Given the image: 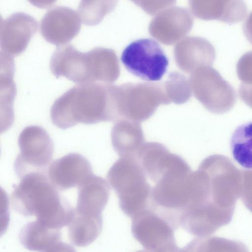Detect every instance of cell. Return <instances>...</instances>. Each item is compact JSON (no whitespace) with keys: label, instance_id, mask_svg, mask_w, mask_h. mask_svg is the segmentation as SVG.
Here are the masks:
<instances>
[{"label":"cell","instance_id":"6da1fadb","mask_svg":"<svg viewBox=\"0 0 252 252\" xmlns=\"http://www.w3.org/2000/svg\"><path fill=\"white\" fill-rule=\"evenodd\" d=\"M50 116L54 125L64 129L79 123L118 121L114 86L100 82L74 86L55 101Z\"/></svg>","mask_w":252,"mask_h":252},{"label":"cell","instance_id":"7a4b0ae2","mask_svg":"<svg viewBox=\"0 0 252 252\" xmlns=\"http://www.w3.org/2000/svg\"><path fill=\"white\" fill-rule=\"evenodd\" d=\"M11 195L13 208L25 217L51 228L61 229L67 225L73 208L60 195L44 173L31 172L21 178Z\"/></svg>","mask_w":252,"mask_h":252},{"label":"cell","instance_id":"3957f363","mask_svg":"<svg viewBox=\"0 0 252 252\" xmlns=\"http://www.w3.org/2000/svg\"><path fill=\"white\" fill-rule=\"evenodd\" d=\"M50 68L57 77H64L79 84L113 83L119 73L114 50L98 47L82 53L70 44L56 49L51 58Z\"/></svg>","mask_w":252,"mask_h":252},{"label":"cell","instance_id":"277c9868","mask_svg":"<svg viewBox=\"0 0 252 252\" xmlns=\"http://www.w3.org/2000/svg\"><path fill=\"white\" fill-rule=\"evenodd\" d=\"M107 180L128 217L132 218L149 207L152 187L136 157L119 158L109 170Z\"/></svg>","mask_w":252,"mask_h":252},{"label":"cell","instance_id":"5b68a950","mask_svg":"<svg viewBox=\"0 0 252 252\" xmlns=\"http://www.w3.org/2000/svg\"><path fill=\"white\" fill-rule=\"evenodd\" d=\"M172 222L155 210L148 208L132 218L131 232L147 251H180Z\"/></svg>","mask_w":252,"mask_h":252},{"label":"cell","instance_id":"8992f818","mask_svg":"<svg viewBox=\"0 0 252 252\" xmlns=\"http://www.w3.org/2000/svg\"><path fill=\"white\" fill-rule=\"evenodd\" d=\"M20 153L14 164L17 175L20 178L27 174L44 173L54 153V144L42 127L32 126L26 127L18 138Z\"/></svg>","mask_w":252,"mask_h":252},{"label":"cell","instance_id":"52a82bcc","mask_svg":"<svg viewBox=\"0 0 252 252\" xmlns=\"http://www.w3.org/2000/svg\"><path fill=\"white\" fill-rule=\"evenodd\" d=\"M121 61L129 72L151 81L160 80L169 63L160 46L150 38H142L130 43L124 50Z\"/></svg>","mask_w":252,"mask_h":252},{"label":"cell","instance_id":"ba28073f","mask_svg":"<svg viewBox=\"0 0 252 252\" xmlns=\"http://www.w3.org/2000/svg\"><path fill=\"white\" fill-rule=\"evenodd\" d=\"M192 77L194 95L208 111L222 114L234 107L236 102L234 88L214 68L200 66Z\"/></svg>","mask_w":252,"mask_h":252},{"label":"cell","instance_id":"9c48e42d","mask_svg":"<svg viewBox=\"0 0 252 252\" xmlns=\"http://www.w3.org/2000/svg\"><path fill=\"white\" fill-rule=\"evenodd\" d=\"M155 84H143L142 92H131L130 85H126L128 92L121 94L119 86H115V98L117 108L120 119L124 110L123 117L135 121H142L150 117L155 111L159 103V99L164 104L170 103V99L165 96H158L165 95L163 93L161 87Z\"/></svg>","mask_w":252,"mask_h":252},{"label":"cell","instance_id":"30bf717a","mask_svg":"<svg viewBox=\"0 0 252 252\" xmlns=\"http://www.w3.org/2000/svg\"><path fill=\"white\" fill-rule=\"evenodd\" d=\"M193 23V17L188 9L171 6L157 14L151 21L148 30L153 37L171 45L188 34Z\"/></svg>","mask_w":252,"mask_h":252},{"label":"cell","instance_id":"8fae6325","mask_svg":"<svg viewBox=\"0 0 252 252\" xmlns=\"http://www.w3.org/2000/svg\"><path fill=\"white\" fill-rule=\"evenodd\" d=\"M38 23L31 15L15 13L0 20V53L13 58L22 53L36 32Z\"/></svg>","mask_w":252,"mask_h":252},{"label":"cell","instance_id":"7c38bea8","mask_svg":"<svg viewBox=\"0 0 252 252\" xmlns=\"http://www.w3.org/2000/svg\"><path fill=\"white\" fill-rule=\"evenodd\" d=\"M81 20L77 12L66 6H57L49 10L42 19L40 31L46 41L57 46L68 43L81 29Z\"/></svg>","mask_w":252,"mask_h":252},{"label":"cell","instance_id":"4fadbf2b","mask_svg":"<svg viewBox=\"0 0 252 252\" xmlns=\"http://www.w3.org/2000/svg\"><path fill=\"white\" fill-rule=\"evenodd\" d=\"M93 173L89 161L77 153H70L56 159L48 168L50 181L61 190L78 188Z\"/></svg>","mask_w":252,"mask_h":252},{"label":"cell","instance_id":"5bb4252c","mask_svg":"<svg viewBox=\"0 0 252 252\" xmlns=\"http://www.w3.org/2000/svg\"><path fill=\"white\" fill-rule=\"evenodd\" d=\"M188 2L194 16L203 20L234 24L242 21L247 14L244 0H188Z\"/></svg>","mask_w":252,"mask_h":252},{"label":"cell","instance_id":"9a60e30c","mask_svg":"<svg viewBox=\"0 0 252 252\" xmlns=\"http://www.w3.org/2000/svg\"><path fill=\"white\" fill-rule=\"evenodd\" d=\"M19 239L27 249L38 252H73L61 239L60 229L49 227L37 220L27 223L21 230Z\"/></svg>","mask_w":252,"mask_h":252},{"label":"cell","instance_id":"2e32d148","mask_svg":"<svg viewBox=\"0 0 252 252\" xmlns=\"http://www.w3.org/2000/svg\"><path fill=\"white\" fill-rule=\"evenodd\" d=\"M75 209L90 215H102L109 196L108 183L101 177L92 175L78 187Z\"/></svg>","mask_w":252,"mask_h":252},{"label":"cell","instance_id":"e0dca14e","mask_svg":"<svg viewBox=\"0 0 252 252\" xmlns=\"http://www.w3.org/2000/svg\"><path fill=\"white\" fill-rule=\"evenodd\" d=\"M174 54L178 62L191 63L196 69L202 66H211L216 56L214 46L199 36H188L181 40L175 47Z\"/></svg>","mask_w":252,"mask_h":252},{"label":"cell","instance_id":"ac0fdd59","mask_svg":"<svg viewBox=\"0 0 252 252\" xmlns=\"http://www.w3.org/2000/svg\"><path fill=\"white\" fill-rule=\"evenodd\" d=\"M103 225L102 215L81 213L75 208L67 224L68 237L77 247L87 246L100 235Z\"/></svg>","mask_w":252,"mask_h":252},{"label":"cell","instance_id":"d6986e66","mask_svg":"<svg viewBox=\"0 0 252 252\" xmlns=\"http://www.w3.org/2000/svg\"><path fill=\"white\" fill-rule=\"evenodd\" d=\"M233 158L242 167L252 170V121L238 126L230 139Z\"/></svg>","mask_w":252,"mask_h":252},{"label":"cell","instance_id":"ffe728a7","mask_svg":"<svg viewBox=\"0 0 252 252\" xmlns=\"http://www.w3.org/2000/svg\"><path fill=\"white\" fill-rule=\"evenodd\" d=\"M111 139L115 151L121 157H136L144 144L140 129L122 130L118 124L113 128Z\"/></svg>","mask_w":252,"mask_h":252},{"label":"cell","instance_id":"44dd1931","mask_svg":"<svg viewBox=\"0 0 252 252\" xmlns=\"http://www.w3.org/2000/svg\"><path fill=\"white\" fill-rule=\"evenodd\" d=\"M118 0H81L78 12L84 24L94 26L116 7Z\"/></svg>","mask_w":252,"mask_h":252},{"label":"cell","instance_id":"7402d4cb","mask_svg":"<svg viewBox=\"0 0 252 252\" xmlns=\"http://www.w3.org/2000/svg\"><path fill=\"white\" fill-rule=\"evenodd\" d=\"M237 75L243 83L252 84V51L243 54L236 65Z\"/></svg>","mask_w":252,"mask_h":252},{"label":"cell","instance_id":"603a6c76","mask_svg":"<svg viewBox=\"0 0 252 252\" xmlns=\"http://www.w3.org/2000/svg\"><path fill=\"white\" fill-rule=\"evenodd\" d=\"M176 1L177 0H141L137 6L148 15H154L172 6Z\"/></svg>","mask_w":252,"mask_h":252},{"label":"cell","instance_id":"cb8c5ba5","mask_svg":"<svg viewBox=\"0 0 252 252\" xmlns=\"http://www.w3.org/2000/svg\"><path fill=\"white\" fill-rule=\"evenodd\" d=\"M238 94L242 101L252 108V84L242 83L239 87Z\"/></svg>","mask_w":252,"mask_h":252},{"label":"cell","instance_id":"d4e9b609","mask_svg":"<svg viewBox=\"0 0 252 252\" xmlns=\"http://www.w3.org/2000/svg\"><path fill=\"white\" fill-rule=\"evenodd\" d=\"M243 29L245 37L252 45V11L244 22Z\"/></svg>","mask_w":252,"mask_h":252},{"label":"cell","instance_id":"484cf974","mask_svg":"<svg viewBox=\"0 0 252 252\" xmlns=\"http://www.w3.org/2000/svg\"><path fill=\"white\" fill-rule=\"evenodd\" d=\"M33 6L40 8H46L52 6L57 0H28Z\"/></svg>","mask_w":252,"mask_h":252},{"label":"cell","instance_id":"4316f807","mask_svg":"<svg viewBox=\"0 0 252 252\" xmlns=\"http://www.w3.org/2000/svg\"><path fill=\"white\" fill-rule=\"evenodd\" d=\"M132 2H133L134 3H135L136 5H138V3H139L140 1L141 0H130Z\"/></svg>","mask_w":252,"mask_h":252}]
</instances>
